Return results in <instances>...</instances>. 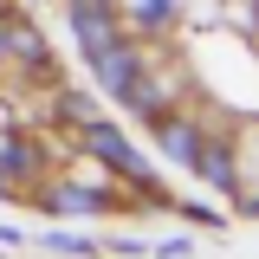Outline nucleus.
<instances>
[{"label": "nucleus", "instance_id": "nucleus-1", "mask_svg": "<svg viewBox=\"0 0 259 259\" xmlns=\"http://www.w3.org/2000/svg\"><path fill=\"white\" fill-rule=\"evenodd\" d=\"M78 130H84V143H91V149L110 162L117 175H130V182H143V188H149V168L136 162V149H130V143H123V136H117L110 123H97V117H91V123H78Z\"/></svg>", "mask_w": 259, "mask_h": 259}, {"label": "nucleus", "instance_id": "nucleus-2", "mask_svg": "<svg viewBox=\"0 0 259 259\" xmlns=\"http://www.w3.org/2000/svg\"><path fill=\"white\" fill-rule=\"evenodd\" d=\"M91 59H97V78H104V84H110L117 97L136 84V52H130V46H117V39H110L104 52H91Z\"/></svg>", "mask_w": 259, "mask_h": 259}, {"label": "nucleus", "instance_id": "nucleus-3", "mask_svg": "<svg viewBox=\"0 0 259 259\" xmlns=\"http://www.w3.org/2000/svg\"><path fill=\"white\" fill-rule=\"evenodd\" d=\"M104 7H110V0H78V7H71V26H78V39H84L91 52L110 46V20H104Z\"/></svg>", "mask_w": 259, "mask_h": 259}, {"label": "nucleus", "instance_id": "nucleus-4", "mask_svg": "<svg viewBox=\"0 0 259 259\" xmlns=\"http://www.w3.org/2000/svg\"><path fill=\"white\" fill-rule=\"evenodd\" d=\"M0 39H7V46H13L20 59H32V65L46 59V46H39V32H32V26H20V20H13V26H0Z\"/></svg>", "mask_w": 259, "mask_h": 259}, {"label": "nucleus", "instance_id": "nucleus-5", "mask_svg": "<svg viewBox=\"0 0 259 259\" xmlns=\"http://www.w3.org/2000/svg\"><path fill=\"white\" fill-rule=\"evenodd\" d=\"M156 130H162V143H168V156H182V162H188L194 149H201V143H194V130H188V123H162V117H156Z\"/></svg>", "mask_w": 259, "mask_h": 259}, {"label": "nucleus", "instance_id": "nucleus-6", "mask_svg": "<svg viewBox=\"0 0 259 259\" xmlns=\"http://www.w3.org/2000/svg\"><path fill=\"white\" fill-rule=\"evenodd\" d=\"M0 168H13V175H26V168H32V149L20 143V136H13V143L0 149Z\"/></svg>", "mask_w": 259, "mask_h": 259}, {"label": "nucleus", "instance_id": "nucleus-7", "mask_svg": "<svg viewBox=\"0 0 259 259\" xmlns=\"http://www.w3.org/2000/svg\"><path fill=\"white\" fill-rule=\"evenodd\" d=\"M59 117H65V123H91V104H84V97H65Z\"/></svg>", "mask_w": 259, "mask_h": 259}, {"label": "nucleus", "instance_id": "nucleus-8", "mask_svg": "<svg viewBox=\"0 0 259 259\" xmlns=\"http://www.w3.org/2000/svg\"><path fill=\"white\" fill-rule=\"evenodd\" d=\"M168 13H175V0H143V20H149V26H162Z\"/></svg>", "mask_w": 259, "mask_h": 259}, {"label": "nucleus", "instance_id": "nucleus-9", "mask_svg": "<svg viewBox=\"0 0 259 259\" xmlns=\"http://www.w3.org/2000/svg\"><path fill=\"white\" fill-rule=\"evenodd\" d=\"M7 7H13V0H0V13H7Z\"/></svg>", "mask_w": 259, "mask_h": 259}]
</instances>
